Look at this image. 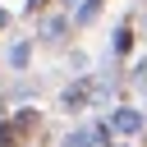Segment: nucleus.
<instances>
[{
  "mask_svg": "<svg viewBox=\"0 0 147 147\" xmlns=\"http://www.w3.org/2000/svg\"><path fill=\"white\" fill-rule=\"evenodd\" d=\"M18 138H23V129L9 119V124H0V147H18Z\"/></svg>",
  "mask_w": 147,
  "mask_h": 147,
  "instance_id": "1",
  "label": "nucleus"
},
{
  "mask_svg": "<svg viewBox=\"0 0 147 147\" xmlns=\"http://www.w3.org/2000/svg\"><path fill=\"white\" fill-rule=\"evenodd\" d=\"M115 129H138V115H133V110H119V115H115Z\"/></svg>",
  "mask_w": 147,
  "mask_h": 147,
  "instance_id": "2",
  "label": "nucleus"
},
{
  "mask_svg": "<svg viewBox=\"0 0 147 147\" xmlns=\"http://www.w3.org/2000/svg\"><path fill=\"white\" fill-rule=\"evenodd\" d=\"M64 101H69V106H83V101H87V83H78V87H74Z\"/></svg>",
  "mask_w": 147,
  "mask_h": 147,
  "instance_id": "3",
  "label": "nucleus"
}]
</instances>
